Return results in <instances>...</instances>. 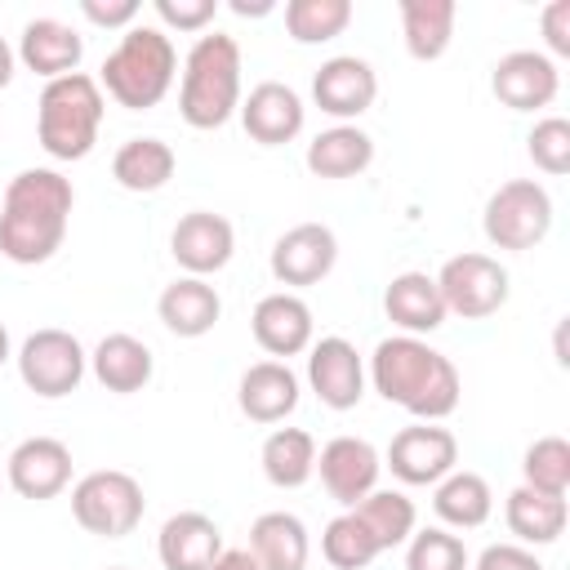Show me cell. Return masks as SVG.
Returning <instances> with one entry per match:
<instances>
[{
    "mask_svg": "<svg viewBox=\"0 0 570 570\" xmlns=\"http://www.w3.org/2000/svg\"><path fill=\"white\" fill-rule=\"evenodd\" d=\"M71 205H76V187L58 169L13 174L0 205V254L22 267L49 263L67 240Z\"/></svg>",
    "mask_w": 570,
    "mask_h": 570,
    "instance_id": "cell-1",
    "label": "cell"
},
{
    "mask_svg": "<svg viewBox=\"0 0 570 570\" xmlns=\"http://www.w3.org/2000/svg\"><path fill=\"white\" fill-rule=\"evenodd\" d=\"M370 383L383 401L401 405L405 414L436 423L445 414H454L459 405V370L450 356H441L436 347H428L414 334H392L374 347L370 356Z\"/></svg>",
    "mask_w": 570,
    "mask_h": 570,
    "instance_id": "cell-2",
    "label": "cell"
},
{
    "mask_svg": "<svg viewBox=\"0 0 570 570\" xmlns=\"http://www.w3.org/2000/svg\"><path fill=\"white\" fill-rule=\"evenodd\" d=\"M240 107V45L223 31L200 36L183 62L178 111L191 129H218Z\"/></svg>",
    "mask_w": 570,
    "mask_h": 570,
    "instance_id": "cell-3",
    "label": "cell"
},
{
    "mask_svg": "<svg viewBox=\"0 0 570 570\" xmlns=\"http://www.w3.org/2000/svg\"><path fill=\"white\" fill-rule=\"evenodd\" d=\"M40 116H36V129H40V147L53 156V160H85L98 142V129H102V85L85 71H71V76H58V80H45L40 89Z\"/></svg>",
    "mask_w": 570,
    "mask_h": 570,
    "instance_id": "cell-4",
    "label": "cell"
},
{
    "mask_svg": "<svg viewBox=\"0 0 570 570\" xmlns=\"http://www.w3.org/2000/svg\"><path fill=\"white\" fill-rule=\"evenodd\" d=\"M174 71H178V53H174V40L160 31V27H129L120 36V45L102 58V89L129 107V111H147L156 107L169 85H174Z\"/></svg>",
    "mask_w": 570,
    "mask_h": 570,
    "instance_id": "cell-5",
    "label": "cell"
},
{
    "mask_svg": "<svg viewBox=\"0 0 570 570\" xmlns=\"http://www.w3.org/2000/svg\"><path fill=\"white\" fill-rule=\"evenodd\" d=\"M142 485L120 472V468H98L85 472L71 485V517L80 521V530L98 534V539H125L134 534V525L142 521Z\"/></svg>",
    "mask_w": 570,
    "mask_h": 570,
    "instance_id": "cell-6",
    "label": "cell"
},
{
    "mask_svg": "<svg viewBox=\"0 0 570 570\" xmlns=\"http://www.w3.org/2000/svg\"><path fill=\"white\" fill-rule=\"evenodd\" d=\"M481 227H485V240H490L494 249H512V254L534 249V245L552 232V196H548V187L534 183V178H512V183H503V187L485 200Z\"/></svg>",
    "mask_w": 570,
    "mask_h": 570,
    "instance_id": "cell-7",
    "label": "cell"
},
{
    "mask_svg": "<svg viewBox=\"0 0 570 570\" xmlns=\"http://www.w3.org/2000/svg\"><path fill=\"white\" fill-rule=\"evenodd\" d=\"M436 289H441L445 312L463 321H485L508 303V272L499 267V258L468 249V254L445 258V267L436 272Z\"/></svg>",
    "mask_w": 570,
    "mask_h": 570,
    "instance_id": "cell-8",
    "label": "cell"
},
{
    "mask_svg": "<svg viewBox=\"0 0 570 570\" xmlns=\"http://www.w3.org/2000/svg\"><path fill=\"white\" fill-rule=\"evenodd\" d=\"M85 361L89 356H85L80 338L67 334V330H36L18 347V374L45 401L71 396L80 387V379H85Z\"/></svg>",
    "mask_w": 570,
    "mask_h": 570,
    "instance_id": "cell-9",
    "label": "cell"
},
{
    "mask_svg": "<svg viewBox=\"0 0 570 570\" xmlns=\"http://www.w3.org/2000/svg\"><path fill=\"white\" fill-rule=\"evenodd\" d=\"M454 463H459V441L450 428H436V423L401 428L387 445V468L405 485H436L441 476L454 472Z\"/></svg>",
    "mask_w": 570,
    "mask_h": 570,
    "instance_id": "cell-10",
    "label": "cell"
},
{
    "mask_svg": "<svg viewBox=\"0 0 570 570\" xmlns=\"http://www.w3.org/2000/svg\"><path fill=\"white\" fill-rule=\"evenodd\" d=\"M316 472H321V485L330 490L334 503L356 508L370 490H379V472H383V459L379 450L365 441V436H334L321 445L316 454Z\"/></svg>",
    "mask_w": 570,
    "mask_h": 570,
    "instance_id": "cell-11",
    "label": "cell"
},
{
    "mask_svg": "<svg viewBox=\"0 0 570 570\" xmlns=\"http://www.w3.org/2000/svg\"><path fill=\"white\" fill-rule=\"evenodd\" d=\"M490 89L503 107L512 111H539L557 98L561 89V71L548 53L539 49H512L494 62V76H490Z\"/></svg>",
    "mask_w": 570,
    "mask_h": 570,
    "instance_id": "cell-12",
    "label": "cell"
},
{
    "mask_svg": "<svg viewBox=\"0 0 570 570\" xmlns=\"http://www.w3.org/2000/svg\"><path fill=\"white\" fill-rule=\"evenodd\" d=\"M334 263H338V236L325 223H298L272 245V276L294 289L325 281Z\"/></svg>",
    "mask_w": 570,
    "mask_h": 570,
    "instance_id": "cell-13",
    "label": "cell"
},
{
    "mask_svg": "<svg viewBox=\"0 0 570 570\" xmlns=\"http://www.w3.org/2000/svg\"><path fill=\"white\" fill-rule=\"evenodd\" d=\"M4 476H9L13 494L45 503L71 485V450L58 436H27L13 445Z\"/></svg>",
    "mask_w": 570,
    "mask_h": 570,
    "instance_id": "cell-14",
    "label": "cell"
},
{
    "mask_svg": "<svg viewBox=\"0 0 570 570\" xmlns=\"http://www.w3.org/2000/svg\"><path fill=\"white\" fill-rule=\"evenodd\" d=\"M374 94H379V76L365 58L356 53H338V58H325L312 76V98L325 116L334 120H356L361 111L374 107Z\"/></svg>",
    "mask_w": 570,
    "mask_h": 570,
    "instance_id": "cell-15",
    "label": "cell"
},
{
    "mask_svg": "<svg viewBox=\"0 0 570 570\" xmlns=\"http://www.w3.org/2000/svg\"><path fill=\"white\" fill-rule=\"evenodd\" d=\"M169 249H174V263L187 272V276H209V272H223L232 263V249H236V232L223 214L214 209H191L178 218L174 236H169Z\"/></svg>",
    "mask_w": 570,
    "mask_h": 570,
    "instance_id": "cell-16",
    "label": "cell"
},
{
    "mask_svg": "<svg viewBox=\"0 0 570 570\" xmlns=\"http://www.w3.org/2000/svg\"><path fill=\"white\" fill-rule=\"evenodd\" d=\"M307 383H312V392L321 396V405H330V410H356L361 396H365V365H361V352H356L347 338H338V334L312 343Z\"/></svg>",
    "mask_w": 570,
    "mask_h": 570,
    "instance_id": "cell-17",
    "label": "cell"
},
{
    "mask_svg": "<svg viewBox=\"0 0 570 570\" xmlns=\"http://www.w3.org/2000/svg\"><path fill=\"white\" fill-rule=\"evenodd\" d=\"M236 111H240L245 134H249L254 142H263V147H281V142H289V138H298V134H303V116H307L303 98H298L289 85H281V80L254 85L249 98H245Z\"/></svg>",
    "mask_w": 570,
    "mask_h": 570,
    "instance_id": "cell-18",
    "label": "cell"
},
{
    "mask_svg": "<svg viewBox=\"0 0 570 570\" xmlns=\"http://www.w3.org/2000/svg\"><path fill=\"white\" fill-rule=\"evenodd\" d=\"M249 330L267 356H298L312 347V307L298 294L276 289V294L258 298Z\"/></svg>",
    "mask_w": 570,
    "mask_h": 570,
    "instance_id": "cell-19",
    "label": "cell"
},
{
    "mask_svg": "<svg viewBox=\"0 0 570 570\" xmlns=\"http://www.w3.org/2000/svg\"><path fill=\"white\" fill-rule=\"evenodd\" d=\"M156 312H160V321H165L169 334H178V338H200V334H209V330L218 325L223 298H218V289H214L205 276H178L174 285L160 289Z\"/></svg>",
    "mask_w": 570,
    "mask_h": 570,
    "instance_id": "cell-20",
    "label": "cell"
},
{
    "mask_svg": "<svg viewBox=\"0 0 570 570\" xmlns=\"http://www.w3.org/2000/svg\"><path fill=\"white\" fill-rule=\"evenodd\" d=\"M18 58L27 71L45 76V80H58V76H71L85 58V40L58 22V18H31L22 27V40H18Z\"/></svg>",
    "mask_w": 570,
    "mask_h": 570,
    "instance_id": "cell-21",
    "label": "cell"
},
{
    "mask_svg": "<svg viewBox=\"0 0 570 570\" xmlns=\"http://www.w3.org/2000/svg\"><path fill=\"white\" fill-rule=\"evenodd\" d=\"M383 312L392 325H401L405 334H432L445 325V303L436 289V276L428 272H401L392 276V285L383 289Z\"/></svg>",
    "mask_w": 570,
    "mask_h": 570,
    "instance_id": "cell-22",
    "label": "cell"
},
{
    "mask_svg": "<svg viewBox=\"0 0 570 570\" xmlns=\"http://www.w3.org/2000/svg\"><path fill=\"white\" fill-rule=\"evenodd\" d=\"M236 401L254 423H281L298 405V374L285 361H258L240 374Z\"/></svg>",
    "mask_w": 570,
    "mask_h": 570,
    "instance_id": "cell-23",
    "label": "cell"
},
{
    "mask_svg": "<svg viewBox=\"0 0 570 570\" xmlns=\"http://www.w3.org/2000/svg\"><path fill=\"white\" fill-rule=\"evenodd\" d=\"M156 552L165 570H209V561L223 552V534L205 512H174L160 525Z\"/></svg>",
    "mask_w": 570,
    "mask_h": 570,
    "instance_id": "cell-24",
    "label": "cell"
},
{
    "mask_svg": "<svg viewBox=\"0 0 570 570\" xmlns=\"http://www.w3.org/2000/svg\"><path fill=\"white\" fill-rule=\"evenodd\" d=\"M89 365H94V379H98L107 392H116V396L142 392V387L151 383V370H156L151 347H147L142 338H134V334H107V338L94 347Z\"/></svg>",
    "mask_w": 570,
    "mask_h": 570,
    "instance_id": "cell-25",
    "label": "cell"
},
{
    "mask_svg": "<svg viewBox=\"0 0 570 570\" xmlns=\"http://www.w3.org/2000/svg\"><path fill=\"white\" fill-rule=\"evenodd\" d=\"M249 552L258 570H307V525L294 512H263L249 525Z\"/></svg>",
    "mask_w": 570,
    "mask_h": 570,
    "instance_id": "cell-26",
    "label": "cell"
},
{
    "mask_svg": "<svg viewBox=\"0 0 570 570\" xmlns=\"http://www.w3.org/2000/svg\"><path fill=\"white\" fill-rule=\"evenodd\" d=\"M370 160H374V138L356 125L321 129L307 142V169L316 178H356L370 169Z\"/></svg>",
    "mask_w": 570,
    "mask_h": 570,
    "instance_id": "cell-27",
    "label": "cell"
},
{
    "mask_svg": "<svg viewBox=\"0 0 570 570\" xmlns=\"http://www.w3.org/2000/svg\"><path fill=\"white\" fill-rule=\"evenodd\" d=\"M401 36H405V49L410 58L419 62H436L450 40H454V0H401Z\"/></svg>",
    "mask_w": 570,
    "mask_h": 570,
    "instance_id": "cell-28",
    "label": "cell"
},
{
    "mask_svg": "<svg viewBox=\"0 0 570 570\" xmlns=\"http://www.w3.org/2000/svg\"><path fill=\"white\" fill-rule=\"evenodd\" d=\"M174 165L178 156L165 138H129L111 156V178L125 191H160L174 178Z\"/></svg>",
    "mask_w": 570,
    "mask_h": 570,
    "instance_id": "cell-29",
    "label": "cell"
},
{
    "mask_svg": "<svg viewBox=\"0 0 570 570\" xmlns=\"http://www.w3.org/2000/svg\"><path fill=\"white\" fill-rule=\"evenodd\" d=\"M503 517H508V530L521 539V543H557L561 530H566V499L557 494H543V490H530V485H517L503 503Z\"/></svg>",
    "mask_w": 570,
    "mask_h": 570,
    "instance_id": "cell-30",
    "label": "cell"
},
{
    "mask_svg": "<svg viewBox=\"0 0 570 570\" xmlns=\"http://www.w3.org/2000/svg\"><path fill=\"white\" fill-rule=\"evenodd\" d=\"M432 508H436V517H441L445 525H454V530H476V525L490 521V512H494V494H490V481H485V476H476V472H459V468H454L450 476L436 481Z\"/></svg>",
    "mask_w": 570,
    "mask_h": 570,
    "instance_id": "cell-31",
    "label": "cell"
},
{
    "mask_svg": "<svg viewBox=\"0 0 570 570\" xmlns=\"http://www.w3.org/2000/svg\"><path fill=\"white\" fill-rule=\"evenodd\" d=\"M258 459H263V476L276 490H298L316 472V441L303 428H276L263 441V454Z\"/></svg>",
    "mask_w": 570,
    "mask_h": 570,
    "instance_id": "cell-32",
    "label": "cell"
},
{
    "mask_svg": "<svg viewBox=\"0 0 570 570\" xmlns=\"http://www.w3.org/2000/svg\"><path fill=\"white\" fill-rule=\"evenodd\" d=\"M352 512L361 517V525L370 530V539L379 543V552L410 543L414 521H419L414 503H410L401 490H370V494H365V499H361Z\"/></svg>",
    "mask_w": 570,
    "mask_h": 570,
    "instance_id": "cell-33",
    "label": "cell"
},
{
    "mask_svg": "<svg viewBox=\"0 0 570 570\" xmlns=\"http://www.w3.org/2000/svg\"><path fill=\"white\" fill-rule=\"evenodd\" d=\"M352 22V0H289L285 31L294 45H325L343 36Z\"/></svg>",
    "mask_w": 570,
    "mask_h": 570,
    "instance_id": "cell-34",
    "label": "cell"
},
{
    "mask_svg": "<svg viewBox=\"0 0 570 570\" xmlns=\"http://www.w3.org/2000/svg\"><path fill=\"white\" fill-rule=\"evenodd\" d=\"M321 552H325V561H330L334 570H365V566L379 557V543L370 539V530L361 525V517L347 508V512H338V517L325 525Z\"/></svg>",
    "mask_w": 570,
    "mask_h": 570,
    "instance_id": "cell-35",
    "label": "cell"
},
{
    "mask_svg": "<svg viewBox=\"0 0 570 570\" xmlns=\"http://www.w3.org/2000/svg\"><path fill=\"white\" fill-rule=\"evenodd\" d=\"M521 485L566 499L570 490V441L566 436H539L521 459Z\"/></svg>",
    "mask_w": 570,
    "mask_h": 570,
    "instance_id": "cell-36",
    "label": "cell"
},
{
    "mask_svg": "<svg viewBox=\"0 0 570 570\" xmlns=\"http://www.w3.org/2000/svg\"><path fill=\"white\" fill-rule=\"evenodd\" d=\"M405 570H472V557H468L459 534H450L441 525H428V530L410 534Z\"/></svg>",
    "mask_w": 570,
    "mask_h": 570,
    "instance_id": "cell-37",
    "label": "cell"
},
{
    "mask_svg": "<svg viewBox=\"0 0 570 570\" xmlns=\"http://www.w3.org/2000/svg\"><path fill=\"white\" fill-rule=\"evenodd\" d=\"M525 147H530V160H534L543 174H552V178L570 174V120H566V116H543V120L530 129Z\"/></svg>",
    "mask_w": 570,
    "mask_h": 570,
    "instance_id": "cell-38",
    "label": "cell"
},
{
    "mask_svg": "<svg viewBox=\"0 0 570 570\" xmlns=\"http://www.w3.org/2000/svg\"><path fill=\"white\" fill-rule=\"evenodd\" d=\"M218 13V0H156V18L178 31H205Z\"/></svg>",
    "mask_w": 570,
    "mask_h": 570,
    "instance_id": "cell-39",
    "label": "cell"
},
{
    "mask_svg": "<svg viewBox=\"0 0 570 570\" xmlns=\"http://www.w3.org/2000/svg\"><path fill=\"white\" fill-rule=\"evenodd\" d=\"M472 570H543V566H539V557L525 543H490L472 561Z\"/></svg>",
    "mask_w": 570,
    "mask_h": 570,
    "instance_id": "cell-40",
    "label": "cell"
},
{
    "mask_svg": "<svg viewBox=\"0 0 570 570\" xmlns=\"http://www.w3.org/2000/svg\"><path fill=\"white\" fill-rule=\"evenodd\" d=\"M80 13L94 22V27H134L138 18V0H80Z\"/></svg>",
    "mask_w": 570,
    "mask_h": 570,
    "instance_id": "cell-41",
    "label": "cell"
},
{
    "mask_svg": "<svg viewBox=\"0 0 570 570\" xmlns=\"http://www.w3.org/2000/svg\"><path fill=\"white\" fill-rule=\"evenodd\" d=\"M539 22H543L548 49H552L557 58H566V53H570V0H552V4L539 13Z\"/></svg>",
    "mask_w": 570,
    "mask_h": 570,
    "instance_id": "cell-42",
    "label": "cell"
},
{
    "mask_svg": "<svg viewBox=\"0 0 570 570\" xmlns=\"http://www.w3.org/2000/svg\"><path fill=\"white\" fill-rule=\"evenodd\" d=\"M209 570H258V561H254L249 548H223V552L209 561Z\"/></svg>",
    "mask_w": 570,
    "mask_h": 570,
    "instance_id": "cell-43",
    "label": "cell"
},
{
    "mask_svg": "<svg viewBox=\"0 0 570 570\" xmlns=\"http://www.w3.org/2000/svg\"><path fill=\"white\" fill-rule=\"evenodd\" d=\"M276 4L272 0H258V4H249V0H232V13H240V18H263V13H272Z\"/></svg>",
    "mask_w": 570,
    "mask_h": 570,
    "instance_id": "cell-44",
    "label": "cell"
},
{
    "mask_svg": "<svg viewBox=\"0 0 570 570\" xmlns=\"http://www.w3.org/2000/svg\"><path fill=\"white\" fill-rule=\"evenodd\" d=\"M13 62H18V53H13V49H9V40L0 36V89L13 80Z\"/></svg>",
    "mask_w": 570,
    "mask_h": 570,
    "instance_id": "cell-45",
    "label": "cell"
},
{
    "mask_svg": "<svg viewBox=\"0 0 570 570\" xmlns=\"http://www.w3.org/2000/svg\"><path fill=\"white\" fill-rule=\"evenodd\" d=\"M4 361H9V330L0 325V365H4Z\"/></svg>",
    "mask_w": 570,
    "mask_h": 570,
    "instance_id": "cell-46",
    "label": "cell"
},
{
    "mask_svg": "<svg viewBox=\"0 0 570 570\" xmlns=\"http://www.w3.org/2000/svg\"><path fill=\"white\" fill-rule=\"evenodd\" d=\"M111 570H125V566H111Z\"/></svg>",
    "mask_w": 570,
    "mask_h": 570,
    "instance_id": "cell-47",
    "label": "cell"
}]
</instances>
